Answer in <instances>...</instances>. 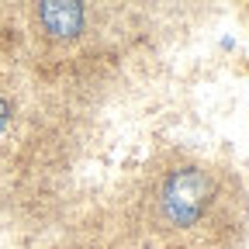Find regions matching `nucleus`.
Wrapping results in <instances>:
<instances>
[{"label":"nucleus","mask_w":249,"mask_h":249,"mask_svg":"<svg viewBox=\"0 0 249 249\" xmlns=\"http://www.w3.org/2000/svg\"><path fill=\"white\" fill-rule=\"evenodd\" d=\"M139 225L163 249H232L246 229V194L232 170L170 156L142 180Z\"/></svg>","instance_id":"1"},{"label":"nucleus","mask_w":249,"mask_h":249,"mask_svg":"<svg viewBox=\"0 0 249 249\" xmlns=\"http://www.w3.org/2000/svg\"><path fill=\"white\" fill-rule=\"evenodd\" d=\"M90 7L83 4H38L35 7V24L42 31V38L52 42L55 49L76 45L80 38H87L90 31Z\"/></svg>","instance_id":"2"},{"label":"nucleus","mask_w":249,"mask_h":249,"mask_svg":"<svg viewBox=\"0 0 249 249\" xmlns=\"http://www.w3.org/2000/svg\"><path fill=\"white\" fill-rule=\"evenodd\" d=\"M18 118H21V104H18V93L11 83L0 80V152H4L14 139V128H18Z\"/></svg>","instance_id":"3"}]
</instances>
